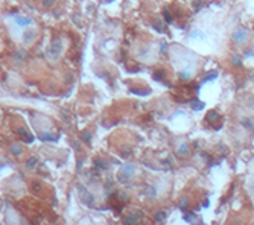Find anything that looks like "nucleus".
<instances>
[{
  "label": "nucleus",
  "instance_id": "ddd939ff",
  "mask_svg": "<svg viewBox=\"0 0 254 225\" xmlns=\"http://www.w3.org/2000/svg\"><path fill=\"white\" fill-rule=\"evenodd\" d=\"M94 166L99 167V169H108L110 167V164L107 161H103V160H94Z\"/></svg>",
  "mask_w": 254,
  "mask_h": 225
},
{
  "label": "nucleus",
  "instance_id": "393cba45",
  "mask_svg": "<svg viewBox=\"0 0 254 225\" xmlns=\"http://www.w3.org/2000/svg\"><path fill=\"white\" fill-rule=\"evenodd\" d=\"M231 61H233V64H234V65H240V59H239V58H237L236 55H234V56L231 58Z\"/></svg>",
  "mask_w": 254,
  "mask_h": 225
},
{
  "label": "nucleus",
  "instance_id": "39448f33",
  "mask_svg": "<svg viewBox=\"0 0 254 225\" xmlns=\"http://www.w3.org/2000/svg\"><path fill=\"white\" fill-rule=\"evenodd\" d=\"M19 136H20V137H22V140H23V142H26V143H31V142L34 140V136H32L31 133H28L23 126H20V128H19Z\"/></svg>",
  "mask_w": 254,
  "mask_h": 225
},
{
  "label": "nucleus",
  "instance_id": "423d86ee",
  "mask_svg": "<svg viewBox=\"0 0 254 225\" xmlns=\"http://www.w3.org/2000/svg\"><path fill=\"white\" fill-rule=\"evenodd\" d=\"M216 120H221L219 112H218V111H208V112H207V116H205V122L213 123V122H216Z\"/></svg>",
  "mask_w": 254,
  "mask_h": 225
},
{
  "label": "nucleus",
  "instance_id": "7ed1b4c3",
  "mask_svg": "<svg viewBox=\"0 0 254 225\" xmlns=\"http://www.w3.org/2000/svg\"><path fill=\"white\" fill-rule=\"evenodd\" d=\"M246 38H248V31L243 29V28H237L233 34V40L237 41V43H243Z\"/></svg>",
  "mask_w": 254,
  "mask_h": 225
},
{
  "label": "nucleus",
  "instance_id": "b1692460",
  "mask_svg": "<svg viewBox=\"0 0 254 225\" xmlns=\"http://www.w3.org/2000/svg\"><path fill=\"white\" fill-rule=\"evenodd\" d=\"M242 123H243V126H245V128H251V126H252V125H251V123H252V120H248V119H245Z\"/></svg>",
  "mask_w": 254,
  "mask_h": 225
},
{
  "label": "nucleus",
  "instance_id": "f257e3e1",
  "mask_svg": "<svg viewBox=\"0 0 254 225\" xmlns=\"http://www.w3.org/2000/svg\"><path fill=\"white\" fill-rule=\"evenodd\" d=\"M133 175H134V166H133L131 163H128V164H125V166L120 169V172H119V181L126 183Z\"/></svg>",
  "mask_w": 254,
  "mask_h": 225
},
{
  "label": "nucleus",
  "instance_id": "412c9836",
  "mask_svg": "<svg viewBox=\"0 0 254 225\" xmlns=\"http://www.w3.org/2000/svg\"><path fill=\"white\" fill-rule=\"evenodd\" d=\"M187 204H189V201H187V198H183V199L180 201V204H178V207H180L181 210H184V208L187 207Z\"/></svg>",
  "mask_w": 254,
  "mask_h": 225
},
{
  "label": "nucleus",
  "instance_id": "6e6552de",
  "mask_svg": "<svg viewBox=\"0 0 254 225\" xmlns=\"http://www.w3.org/2000/svg\"><path fill=\"white\" fill-rule=\"evenodd\" d=\"M190 106H192V109H195V111H201V109L204 108V103H202L199 99H192V100H190Z\"/></svg>",
  "mask_w": 254,
  "mask_h": 225
},
{
  "label": "nucleus",
  "instance_id": "4be33fe9",
  "mask_svg": "<svg viewBox=\"0 0 254 225\" xmlns=\"http://www.w3.org/2000/svg\"><path fill=\"white\" fill-rule=\"evenodd\" d=\"M184 219H186L187 222H192V220L195 219V213H186V214H184Z\"/></svg>",
  "mask_w": 254,
  "mask_h": 225
},
{
  "label": "nucleus",
  "instance_id": "1a4fd4ad",
  "mask_svg": "<svg viewBox=\"0 0 254 225\" xmlns=\"http://www.w3.org/2000/svg\"><path fill=\"white\" fill-rule=\"evenodd\" d=\"M143 193H145L148 198H155V195H157V190H155V187H154V186H148V187L143 190Z\"/></svg>",
  "mask_w": 254,
  "mask_h": 225
},
{
  "label": "nucleus",
  "instance_id": "f8f14e48",
  "mask_svg": "<svg viewBox=\"0 0 254 225\" xmlns=\"http://www.w3.org/2000/svg\"><path fill=\"white\" fill-rule=\"evenodd\" d=\"M216 78H218V72H216V70H212V72H208V73L204 76V79H202V81H204V82H208V81L216 79Z\"/></svg>",
  "mask_w": 254,
  "mask_h": 225
},
{
  "label": "nucleus",
  "instance_id": "a878e982",
  "mask_svg": "<svg viewBox=\"0 0 254 225\" xmlns=\"http://www.w3.org/2000/svg\"><path fill=\"white\" fill-rule=\"evenodd\" d=\"M166 50H168V44L164 41H161V53H166Z\"/></svg>",
  "mask_w": 254,
  "mask_h": 225
},
{
  "label": "nucleus",
  "instance_id": "9d476101",
  "mask_svg": "<svg viewBox=\"0 0 254 225\" xmlns=\"http://www.w3.org/2000/svg\"><path fill=\"white\" fill-rule=\"evenodd\" d=\"M40 139L44 140V142H55V140H56V137H55L53 134H49V133H41V134H40Z\"/></svg>",
  "mask_w": 254,
  "mask_h": 225
},
{
  "label": "nucleus",
  "instance_id": "a211bd4d",
  "mask_svg": "<svg viewBox=\"0 0 254 225\" xmlns=\"http://www.w3.org/2000/svg\"><path fill=\"white\" fill-rule=\"evenodd\" d=\"M163 15H164V18H166V22H168V23H172V17H171V12H169V9H168V8L163 11Z\"/></svg>",
  "mask_w": 254,
  "mask_h": 225
},
{
  "label": "nucleus",
  "instance_id": "5701e85b",
  "mask_svg": "<svg viewBox=\"0 0 254 225\" xmlns=\"http://www.w3.org/2000/svg\"><path fill=\"white\" fill-rule=\"evenodd\" d=\"M164 217H166V214H164L163 211H160V213L155 214V220H161V219H164Z\"/></svg>",
  "mask_w": 254,
  "mask_h": 225
},
{
  "label": "nucleus",
  "instance_id": "6ab92c4d",
  "mask_svg": "<svg viewBox=\"0 0 254 225\" xmlns=\"http://www.w3.org/2000/svg\"><path fill=\"white\" fill-rule=\"evenodd\" d=\"M131 91H133V93H136V94H140V96H148V94L151 93L149 90H145V91H142V90H134V88H133Z\"/></svg>",
  "mask_w": 254,
  "mask_h": 225
},
{
  "label": "nucleus",
  "instance_id": "dca6fc26",
  "mask_svg": "<svg viewBox=\"0 0 254 225\" xmlns=\"http://www.w3.org/2000/svg\"><path fill=\"white\" fill-rule=\"evenodd\" d=\"M11 152H12L14 155H20V154H22V148H20L19 145H12V146H11Z\"/></svg>",
  "mask_w": 254,
  "mask_h": 225
},
{
  "label": "nucleus",
  "instance_id": "f3484780",
  "mask_svg": "<svg viewBox=\"0 0 254 225\" xmlns=\"http://www.w3.org/2000/svg\"><path fill=\"white\" fill-rule=\"evenodd\" d=\"M90 137H91V134H90L88 131H82V133H81V139H82L84 142H90Z\"/></svg>",
  "mask_w": 254,
  "mask_h": 225
},
{
  "label": "nucleus",
  "instance_id": "f03ea898",
  "mask_svg": "<svg viewBox=\"0 0 254 225\" xmlns=\"http://www.w3.org/2000/svg\"><path fill=\"white\" fill-rule=\"evenodd\" d=\"M78 192H79L81 201H82L85 205L93 207V204H94V196H93L91 193H88V190H87L85 187H82V186H78Z\"/></svg>",
  "mask_w": 254,
  "mask_h": 225
},
{
  "label": "nucleus",
  "instance_id": "20e7f679",
  "mask_svg": "<svg viewBox=\"0 0 254 225\" xmlns=\"http://www.w3.org/2000/svg\"><path fill=\"white\" fill-rule=\"evenodd\" d=\"M142 217H143V213H142V211H133L128 217L125 219V223H130V225L137 223V222H140Z\"/></svg>",
  "mask_w": 254,
  "mask_h": 225
},
{
  "label": "nucleus",
  "instance_id": "0eeeda50",
  "mask_svg": "<svg viewBox=\"0 0 254 225\" xmlns=\"http://www.w3.org/2000/svg\"><path fill=\"white\" fill-rule=\"evenodd\" d=\"M61 49H63V43H61V40H55V41L52 43V49H50V52H52L55 56H58V53L61 52Z\"/></svg>",
  "mask_w": 254,
  "mask_h": 225
},
{
  "label": "nucleus",
  "instance_id": "aec40b11",
  "mask_svg": "<svg viewBox=\"0 0 254 225\" xmlns=\"http://www.w3.org/2000/svg\"><path fill=\"white\" fill-rule=\"evenodd\" d=\"M35 164H37V158H35V157H31V158L28 160V163H26L28 167H34Z\"/></svg>",
  "mask_w": 254,
  "mask_h": 225
},
{
  "label": "nucleus",
  "instance_id": "bb28decb",
  "mask_svg": "<svg viewBox=\"0 0 254 225\" xmlns=\"http://www.w3.org/2000/svg\"><path fill=\"white\" fill-rule=\"evenodd\" d=\"M189 78H190V75H189L187 72H183V73H181V79H189Z\"/></svg>",
  "mask_w": 254,
  "mask_h": 225
},
{
  "label": "nucleus",
  "instance_id": "9b49d317",
  "mask_svg": "<svg viewBox=\"0 0 254 225\" xmlns=\"http://www.w3.org/2000/svg\"><path fill=\"white\" fill-rule=\"evenodd\" d=\"M177 154H178V155H181V157H186V155H189V145L183 143V145L180 146V149L177 151Z\"/></svg>",
  "mask_w": 254,
  "mask_h": 225
},
{
  "label": "nucleus",
  "instance_id": "cd10ccee",
  "mask_svg": "<svg viewBox=\"0 0 254 225\" xmlns=\"http://www.w3.org/2000/svg\"><path fill=\"white\" fill-rule=\"evenodd\" d=\"M44 5H46V6H50V5H52V0H44Z\"/></svg>",
  "mask_w": 254,
  "mask_h": 225
},
{
  "label": "nucleus",
  "instance_id": "2eb2a0df",
  "mask_svg": "<svg viewBox=\"0 0 254 225\" xmlns=\"http://www.w3.org/2000/svg\"><path fill=\"white\" fill-rule=\"evenodd\" d=\"M163 76H164V70H161V69L154 73V79L155 81H163Z\"/></svg>",
  "mask_w": 254,
  "mask_h": 225
},
{
  "label": "nucleus",
  "instance_id": "4468645a",
  "mask_svg": "<svg viewBox=\"0 0 254 225\" xmlns=\"http://www.w3.org/2000/svg\"><path fill=\"white\" fill-rule=\"evenodd\" d=\"M15 20H17V23L22 25V26H28V25H31V18H25V17H20V15H19Z\"/></svg>",
  "mask_w": 254,
  "mask_h": 225
}]
</instances>
